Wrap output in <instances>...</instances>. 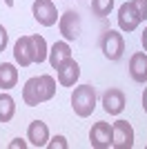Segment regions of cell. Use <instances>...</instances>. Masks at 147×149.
I'll use <instances>...</instances> for the list:
<instances>
[{"label": "cell", "mask_w": 147, "mask_h": 149, "mask_svg": "<svg viewBox=\"0 0 147 149\" xmlns=\"http://www.w3.org/2000/svg\"><path fill=\"white\" fill-rule=\"evenodd\" d=\"M54 96H56V80L49 74L34 76L22 87V100H24V105H29V107L43 105V102L51 100Z\"/></svg>", "instance_id": "6da1fadb"}, {"label": "cell", "mask_w": 147, "mask_h": 149, "mask_svg": "<svg viewBox=\"0 0 147 149\" xmlns=\"http://www.w3.org/2000/svg\"><path fill=\"white\" fill-rule=\"evenodd\" d=\"M71 107H74V111H76V116H80V118L92 116L94 109H96V89L92 85L76 87L74 93H71Z\"/></svg>", "instance_id": "7a4b0ae2"}, {"label": "cell", "mask_w": 147, "mask_h": 149, "mask_svg": "<svg viewBox=\"0 0 147 149\" xmlns=\"http://www.w3.org/2000/svg\"><path fill=\"white\" fill-rule=\"evenodd\" d=\"M100 49H103L105 58L109 60H120L123 51H125V40H123V33L116 29H107L100 38Z\"/></svg>", "instance_id": "3957f363"}, {"label": "cell", "mask_w": 147, "mask_h": 149, "mask_svg": "<svg viewBox=\"0 0 147 149\" xmlns=\"http://www.w3.org/2000/svg\"><path fill=\"white\" fill-rule=\"evenodd\" d=\"M31 13H34V18L38 20V25H43V27H54L56 22H58V18H60L54 0H34Z\"/></svg>", "instance_id": "277c9868"}, {"label": "cell", "mask_w": 147, "mask_h": 149, "mask_svg": "<svg viewBox=\"0 0 147 149\" xmlns=\"http://www.w3.org/2000/svg\"><path fill=\"white\" fill-rule=\"evenodd\" d=\"M58 29H60L62 38L67 40V42H71V40H78L80 31H83V20H80V13L74 11V9H69V11H65L58 18Z\"/></svg>", "instance_id": "5b68a950"}, {"label": "cell", "mask_w": 147, "mask_h": 149, "mask_svg": "<svg viewBox=\"0 0 147 149\" xmlns=\"http://www.w3.org/2000/svg\"><path fill=\"white\" fill-rule=\"evenodd\" d=\"M111 143H114V127L105 120L96 123L89 131V145L94 149H109Z\"/></svg>", "instance_id": "8992f818"}, {"label": "cell", "mask_w": 147, "mask_h": 149, "mask_svg": "<svg viewBox=\"0 0 147 149\" xmlns=\"http://www.w3.org/2000/svg\"><path fill=\"white\" fill-rule=\"evenodd\" d=\"M143 22V18L138 16V11H136L134 2L129 0V2H123L120 7H118V27H120V31H134L136 27Z\"/></svg>", "instance_id": "52a82bcc"}, {"label": "cell", "mask_w": 147, "mask_h": 149, "mask_svg": "<svg viewBox=\"0 0 147 149\" xmlns=\"http://www.w3.org/2000/svg\"><path fill=\"white\" fill-rule=\"evenodd\" d=\"M114 127V149H132L134 147V129L127 120H116L111 125Z\"/></svg>", "instance_id": "ba28073f"}, {"label": "cell", "mask_w": 147, "mask_h": 149, "mask_svg": "<svg viewBox=\"0 0 147 149\" xmlns=\"http://www.w3.org/2000/svg\"><path fill=\"white\" fill-rule=\"evenodd\" d=\"M103 109L109 116H118V113L125 109V93L116 87H109L103 93Z\"/></svg>", "instance_id": "9c48e42d"}, {"label": "cell", "mask_w": 147, "mask_h": 149, "mask_svg": "<svg viewBox=\"0 0 147 149\" xmlns=\"http://www.w3.org/2000/svg\"><path fill=\"white\" fill-rule=\"evenodd\" d=\"M78 78H80V65L74 58H69L67 62H62L58 67V85L60 87H74Z\"/></svg>", "instance_id": "30bf717a"}, {"label": "cell", "mask_w": 147, "mask_h": 149, "mask_svg": "<svg viewBox=\"0 0 147 149\" xmlns=\"http://www.w3.org/2000/svg\"><path fill=\"white\" fill-rule=\"evenodd\" d=\"M27 140H29V145H34L36 149L47 147V143H49V129H47V125H45L43 120H31L29 129H27Z\"/></svg>", "instance_id": "8fae6325"}, {"label": "cell", "mask_w": 147, "mask_h": 149, "mask_svg": "<svg viewBox=\"0 0 147 149\" xmlns=\"http://www.w3.org/2000/svg\"><path fill=\"white\" fill-rule=\"evenodd\" d=\"M13 58L20 67H29L34 62V49H31V36H20L13 45Z\"/></svg>", "instance_id": "7c38bea8"}, {"label": "cell", "mask_w": 147, "mask_h": 149, "mask_svg": "<svg viewBox=\"0 0 147 149\" xmlns=\"http://www.w3.org/2000/svg\"><path fill=\"white\" fill-rule=\"evenodd\" d=\"M129 76L136 82H147V54L145 51H136L129 58Z\"/></svg>", "instance_id": "4fadbf2b"}, {"label": "cell", "mask_w": 147, "mask_h": 149, "mask_svg": "<svg viewBox=\"0 0 147 149\" xmlns=\"http://www.w3.org/2000/svg\"><path fill=\"white\" fill-rule=\"evenodd\" d=\"M69 58H71V47H69L67 40H58V42L51 45V49H49V65L54 69H58Z\"/></svg>", "instance_id": "5bb4252c"}, {"label": "cell", "mask_w": 147, "mask_h": 149, "mask_svg": "<svg viewBox=\"0 0 147 149\" xmlns=\"http://www.w3.org/2000/svg\"><path fill=\"white\" fill-rule=\"evenodd\" d=\"M16 82H18V69L11 62H2L0 65V89L9 91V89L16 87Z\"/></svg>", "instance_id": "9a60e30c"}, {"label": "cell", "mask_w": 147, "mask_h": 149, "mask_svg": "<svg viewBox=\"0 0 147 149\" xmlns=\"http://www.w3.org/2000/svg\"><path fill=\"white\" fill-rule=\"evenodd\" d=\"M31 49H34V62H45L49 58V47H47V40H45L43 36H38V33H34L31 36Z\"/></svg>", "instance_id": "2e32d148"}, {"label": "cell", "mask_w": 147, "mask_h": 149, "mask_svg": "<svg viewBox=\"0 0 147 149\" xmlns=\"http://www.w3.org/2000/svg\"><path fill=\"white\" fill-rule=\"evenodd\" d=\"M16 113V100L9 93L0 91V123H9Z\"/></svg>", "instance_id": "e0dca14e"}, {"label": "cell", "mask_w": 147, "mask_h": 149, "mask_svg": "<svg viewBox=\"0 0 147 149\" xmlns=\"http://www.w3.org/2000/svg\"><path fill=\"white\" fill-rule=\"evenodd\" d=\"M114 9V0H92V11L98 18H107Z\"/></svg>", "instance_id": "ac0fdd59"}, {"label": "cell", "mask_w": 147, "mask_h": 149, "mask_svg": "<svg viewBox=\"0 0 147 149\" xmlns=\"http://www.w3.org/2000/svg\"><path fill=\"white\" fill-rule=\"evenodd\" d=\"M47 147L49 149H67L69 143H67V138H65V136H54V138H49Z\"/></svg>", "instance_id": "d6986e66"}, {"label": "cell", "mask_w": 147, "mask_h": 149, "mask_svg": "<svg viewBox=\"0 0 147 149\" xmlns=\"http://www.w3.org/2000/svg\"><path fill=\"white\" fill-rule=\"evenodd\" d=\"M132 2H134L138 16H141L143 20H147V0H132Z\"/></svg>", "instance_id": "ffe728a7"}, {"label": "cell", "mask_w": 147, "mask_h": 149, "mask_svg": "<svg viewBox=\"0 0 147 149\" xmlns=\"http://www.w3.org/2000/svg\"><path fill=\"white\" fill-rule=\"evenodd\" d=\"M7 42H9V33H7V29H5V27L0 25V54H2V51H5Z\"/></svg>", "instance_id": "44dd1931"}, {"label": "cell", "mask_w": 147, "mask_h": 149, "mask_svg": "<svg viewBox=\"0 0 147 149\" xmlns=\"http://www.w3.org/2000/svg\"><path fill=\"white\" fill-rule=\"evenodd\" d=\"M27 140H22V138H16V140H11V143H9V149H24L27 147Z\"/></svg>", "instance_id": "7402d4cb"}, {"label": "cell", "mask_w": 147, "mask_h": 149, "mask_svg": "<svg viewBox=\"0 0 147 149\" xmlns=\"http://www.w3.org/2000/svg\"><path fill=\"white\" fill-rule=\"evenodd\" d=\"M143 109H145V113H147V87H145V91H143Z\"/></svg>", "instance_id": "603a6c76"}, {"label": "cell", "mask_w": 147, "mask_h": 149, "mask_svg": "<svg viewBox=\"0 0 147 149\" xmlns=\"http://www.w3.org/2000/svg\"><path fill=\"white\" fill-rule=\"evenodd\" d=\"M143 49H145V54H147V29L143 31Z\"/></svg>", "instance_id": "cb8c5ba5"}, {"label": "cell", "mask_w": 147, "mask_h": 149, "mask_svg": "<svg viewBox=\"0 0 147 149\" xmlns=\"http://www.w3.org/2000/svg\"><path fill=\"white\" fill-rule=\"evenodd\" d=\"M5 5L7 7H13V0H5Z\"/></svg>", "instance_id": "d4e9b609"}, {"label": "cell", "mask_w": 147, "mask_h": 149, "mask_svg": "<svg viewBox=\"0 0 147 149\" xmlns=\"http://www.w3.org/2000/svg\"><path fill=\"white\" fill-rule=\"evenodd\" d=\"M145 147H147V145H145Z\"/></svg>", "instance_id": "484cf974"}]
</instances>
